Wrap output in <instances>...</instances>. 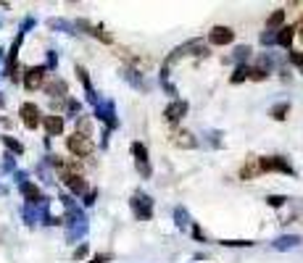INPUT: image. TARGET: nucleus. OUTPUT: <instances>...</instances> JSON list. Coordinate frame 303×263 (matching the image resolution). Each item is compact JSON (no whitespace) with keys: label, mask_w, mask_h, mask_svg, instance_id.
Masks as SVG:
<instances>
[{"label":"nucleus","mask_w":303,"mask_h":263,"mask_svg":"<svg viewBox=\"0 0 303 263\" xmlns=\"http://www.w3.org/2000/svg\"><path fill=\"white\" fill-rule=\"evenodd\" d=\"M282 21H285V11H274V14L269 16V21H266V27L277 29V27H282Z\"/></svg>","instance_id":"10"},{"label":"nucleus","mask_w":303,"mask_h":263,"mask_svg":"<svg viewBox=\"0 0 303 263\" xmlns=\"http://www.w3.org/2000/svg\"><path fill=\"white\" fill-rule=\"evenodd\" d=\"M185 111H188V106H185L182 100H177V103H171V106L166 108V121H171V124H174V121H179Z\"/></svg>","instance_id":"6"},{"label":"nucleus","mask_w":303,"mask_h":263,"mask_svg":"<svg viewBox=\"0 0 303 263\" xmlns=\"http://www.w3.org/2000/svg\"><path fill=\"white\" fill-rule=\"evenodd\" d=\"M293 61H295L298 66H303V55H300V53H293Z\"/></svg>","instance_id":"17"},{"label":"nucleus","mask_w":303,"mask_h":263,"mask_svg":"<svg viewBox=\"0 0 303 263\" xmlns=\"http://www.w3.org/2000/svg\"><path fill=\"white\" fill-rule=\"evenodd\" d=\"M256 171H259V166H246V168L240 171V177L243 179H251V177H256Z\"/></svg>","instance_id":"13"},{"label":"nucleus","mask_w":303,"mask_h":263,"mask_svg":"<svg viewBox=\"0 0 303 263\" xmlns=\"http://www.w3.org/2000/svg\"><path fill=\"white\" fill-rule=\"evenodd\" d=\"M246 76H248V68H243V66H240L237 71H235V76H232V82H243Z\"/></svg>","instance_id":"14"},{"label":"nucleus","mask_w":303,"mask_h":263,"mask_svg":"<svg viewBox=\"0 0 303 263\" xmlns=\"http://www.w3.org/2000/svg\"><path fill=\"white\" fill-rule=\"evenodd\" d=\"M300 37H303V32H300Z\"/></svg>","instance_id":"18"},{"label":"nucleus","mask_w":303,"mask_h":263,"mask_svg":"<svg viewBox=\"0 0 303 263\" xmlns=\"http://www.w3.org/2000/svg\"><path fill=\"white\" fill-rule=\"evenodd\" d=\"M66 147H69L74 155H79V158L90 155L92 150H95V145H92V140H90L87 134H72V137L66 140Z\"/></svg>","instance_id":"1"},{"label":"nucleus","mask_w":303,"mask_h":263,"mask_svg":"<svg viewBox=\"0 0 303 263\" xmlns=\"http://www.w3.org/2000/svg\"><path fill=\"white\" fill-rule=\"evenodd\" d=\"M6 145L11 147V150H16V153H21V145H19V142H14V140H11V137H6Z\"/></svg>","instance_id":"16"},{"label":"nucleus","mask_w":303,"mask_h":263,"mask_svg":"<svg viewBox=\"0 0 303 263\" xmlns=\"http://www.w3.org/2000/svg\"><path fill=\"white\" fill-rule=\"evenodd\" d=\"M45 129H48V134H61L64 132V119L61 116H45Z\"/></svg>","instance_id":"7"},{"label":"nucleus","mask_w":303,"mask_h":263,"mask_svg":"<svg viewBox=\"0 0 303 263\" xmlns=\"http://www.w3.org/2000/svg\"><path fill=\"white\" fill-rule=\"evenodd\" d=\"M232 40H235V32H232L229 27H214L211 32H208V42L211 45H229Z\"/></svg>","instance_id":"2"},{"label":"nucleus","mask_w":303,"mask_h":263,"mask_svg":"<svg viewBox=\"0 0 303 263\" xmlns=\"http://www.w3.org/2000/svg\"><path fill=\"white\" fill-rule=\"evenodd\" d=\"M293 34H295V27H282V29H279V37H277V42H279V45H285V48H287V45L293 42Z\"/></svg>","instance_id":"8"},{"label":"nucleus","mask_w":303,"mask_h":263,"mask_svg":"<svg viewBox=\"0 0 303 263\" xmlns=\"http://www.w3.org/2000/svg\"><path fill=\"white\" fill-rule=\"evenodd\" d=\"M24 195H27V198H32V200H40L37 187H32V185H24Z\"/></svg>","instance_id":"12"},{"label":"nucleus","mask_w":303,"mask_h":263,"mask_svg":"<svg viewBox=\"0 0 303 263\" xmlns=\"http://www.w3.org/2000/svg\"><path fill=\"white\" fill-rule=\"evenodd\" d=\"M248 76H251V79H264L266 74H264V68H251V71H248Z\"/></svg>","instance_id":"15"},{"label":"nucleus","mask_w":303,"mask_h":263,"mask_svg":"<svg viewBox=\"0 0 303 263\" xmlns=\"http://www.w3.org/2000/svg\"><path fill=\"white\" fill-rule=\"evenodd\" d=\"M259 168L261 171H285V174H290V166L285 161H279V158H261Z\"/></svg>","instance_id":"4"},{"label":"nucleus","mask_w":303,"mask_h":263,"mask_svg":"<svg viewBox=\"0 0 303 263\" xmlns=\"http://www.w3.org/2000/svg\"><path fill=\"white\" fill-rule=\"evenodd\" d=\"M42 76H45V68H42V66H37V68H29V71H27V76H24V84H27V90L40 87V84H42Z\"/></svg>","instance_id":"5"},{"label":"nucleus","mask_w":303,"mask_h":263,"mask_svg":"<svg viewBox=\"0 0 303 263\" xmlns=\"http://www.w3.org/2000/svg\"><path fill=\"white\" fill-rule=\"evenodd\" d=\"M287 111H290L287 103H279V106L272 108V116H274V119H285V113H287Z\"/></svg>","instance_id":"11"},{"label":"nucleus","mask_w":303,"mask_h":263,"mask_svg":"<svg viewBox=\"0 0 303 263\" xmlns=\"http://www.w3.org/2000/svg\"><path fill=\"white\" fill-rule=\"evenodd\" d=\"M64 179H66V185L72 187V190H77V192H82V190H85L82 177H77V174H64Z\"/></svg>","instance_id":"9"},{"label":"nucleus","mask_w":303,"mask_h":263,"mask_svg":"<svg viewBox=\"0 0 303 263\" xmlns=\"http://www.w3.org/2000/svg\"><path fill=\"white\" fill-rule=\"evenodd\" d=\"M21 121L27 124V129H34L40 124V108L34 103H24L21 106Z\"/></svg>","instance_id":"3"}]
</instances>
